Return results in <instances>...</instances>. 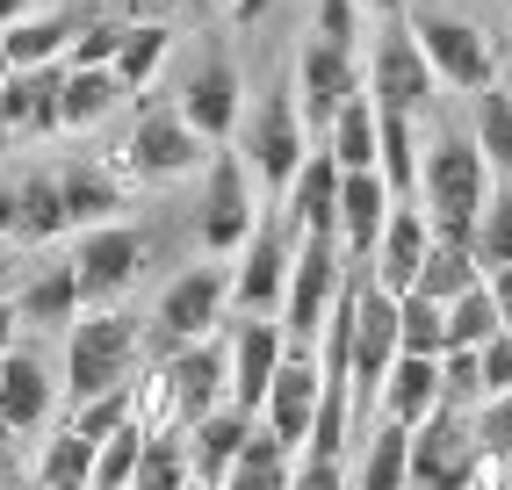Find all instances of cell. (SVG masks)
<instances>
[{
	"instance_id": "obj_56",
	"label": "cell",
	"mask_w": 512,
	"mask_h": 490,
	"mask_svg": "<svg viewBox=\"0 0 512 490\" xmlns=\"http://www.w3.org/2000/svg\"><path fill=\"white\" fill-rule=\"evenodd\" d=\"M15 145V130H8V109H0V152H8Z\"/></svg>"
},
{
	"instance_id": "obj_19",
	"label": "cell",
	"mask_w": 512,
	"mask_h": 490,
	"mask_svg": "<svg viewBox=\"0 0 512 490\" xmlns=\"http://www.w3.org/2000/svg\"><path fill=\"white\" fill-rule=\"evenodd\" d=\"M426 245H433V217H426V202H419V195H397L390 224H383V238H375V253H368V274H375V282H383L390 296L419 289Z\"/></svg>"
},
{
	"instance_id": "obj_53",
	"label": "cell",
	"mask_w": 512,
	"mask_h": 490,
	"mask_svg": "<svg viewBox=\"0 0 512 490\" xmlns=\"http://www.w3.org/2000/svg\"><path fill=\"white\" fill-rule=\"evenodd\" d=\"M0 231H15V181H0Z\"/></svg>"
},
{
	"instance_id": "obj_12",
	"label": "cell",
	"mask_w": 512,
	"mask_h": 490,
	"mask_svg": "<svg viewBox=\"0 0 512 490\" xmlns=\"http://www.w3.org/2000/svg\"><path fill=\"white\" fill-rule=\"evenodd\" d=\"M433 65H426V51H419V29H412V15H390L383 22V37H375V51H368V94L383 101V109H404V116H426L433 109Z\"/></svg>"
},
{
	"instance_id": "obj_39",
	"label": "cell",
	"mask_w": 512,
	"mask_h": 490,
	"mask_svg": "<svg viewBox=\"0 0 512 490\" xmlns=\"http://www.w3.org/2000/svg\"><path fill=\"white\" fill-rule=\"evenodd\" d=\"M397 339L412 354H448V303L426 296V289H404L397 296Z\"/></svg>"
},
{
	"instance_id": "obj_4",
	"label": "cell",
	"mask_w": 512,
	"mask_h": 490,
	"mask_svg": "<svg viewBox=\"0 0 512 490\" xmlns=\"http://www.w3.org/2000/svg\"><path fill=\"white\" fill-rule=\"evenodd\" d=\"M260 209H267V195H260V181H253V166H246V152H210V166H202V202H195V245L210 260H231L238 245H246V231L260 224Z\"/></svg>"
},
{
	"instance_id": "obj_5",
	"label": "cell",
	"mask_w": 512,
	"mask_h": 490,
	"mask_svg": "<svg viewBox=\"0 0 512 490\" xmlns=\"http://www.w3.org/2000/svg\"><path fill=\"white\" fill-rule=\"evenodd\" d=\"M65 260L80 267V296L87 303H123L145 282V267H152V231L130 224V217L87 224V231H73V253Z\"/></svg>"
},
{
	"instance_id": "obj_26",
	"label": "cell",
	"mask_w": 512,
	"mask_h": 490,
	"mask_svg": "<svg viewBox=\"0 0 512 490\" xmlns=\"http://www.w3.org/2000/svg\"><path fill=\"white\" fill-rule=\"evenodd\" d=\"M253 418L260 411H246V404H217V411H202L195 426H188V462H195V483H224L231 476V454L246 447V433H253Z\"/></svg>"
},
{
	"instance_id": "obj_22",
	"label": "cell",
	"mask_w": 512,
	"mask_h": 490,
	"mask_svg": "<svg viewBox=\"0 0 512 490\" xmlns=\"http://www.w3.org/2000/svg\"><path fill=\"white\" fill-rule=\"evenodd\" d=\"M58 87H65V58H51V65H15V73L0 80L8 130H15V137H58V130H65Z\"/></svg>"
},
{
	"instance_id": "obj_59",
	"label": "cell",
	"mask_w": 512,
	"mask_h": 490,
	"mask_svg": "<svg viewBox=\"0 0 512 490\" xmlns=\"http://www.w3.org/2000/svg\"><path fill=\"white\" fill-rule=\"evenodd\" d=\"M217 8H231V0H217Z\"/></svg>"
},
{
	"instance_id": "obj_23",
	"label": "cell",
	"mask_w": 512,
	"mask_h": 490,
	"mask_svg": "<svg viewBox=\"0 0 512 490\" xmlns=\"http://www.w3.org/2000/svg\"><path fill=\"white\" fill-rule=\"evenodd\" d=\"M339 152L332 145H311L303 152V166L289 173V188H282V217L289 231H339Z\"/></svg>"
},
{
	"instance_id": "obj_52",
	"label": "cell",
	"mask_w": 512,
	"mask_h": 490,
	"mask_svg": "<svg viewBox=\"0 0 512 490\" xmlns=\"http://www.w3.org/2000/svg\"><path fill=\"white\" fill-rule=\"evenodd\" d=\"M267 8H275V0H231V29H260Z\"/></svg>"
},
{
	"instance_id": "obj_10",
	"label": "cell",
	"mask_w": 512,
	"mask_h": 490,
	"mask_svg": "<svg viewBox=\"0 0 512 490\" xmlns=\"http://www.w3.org/2000/svg\"><path fill=\"white\" fill-rule=\"evenodd\" d=\"M130 137V159H138V173L152 188H166V181H195L202 166H210V137H202L188 116H181V101H166V109H138V123L123 130Z\"/></svg>"
},
{
	"instance_id": "obj_44",
	"label": "cell",
	"mask_w": 512,
	"mask_h": 490,
	"mask_svg": "<svg viewBox=\"0 0 512 490\" xmlns=\"http://www.w3.org/2000/svg\"><path fill=\"white\" fill-rule=\"evenodd\" d=\"M339 483H354V454L296 447V462H289V490H339Z\"/></svg>"
},
{
	"instance_id": "obj_43",
	"label": "cell",
	"mask_w": 512,
	"mask_h": 490,
	"mask_svg": "<svg viewBox=\"0 0 512 490\" xmlns=\"http://www.w3.org/2000/svg\"><path fill=\"white\" fill-rule=\"evenodd\" d=\"M440 404H462V411L484 404V354L476 346H448L440 354Z\"/></svg>"
},
{
	"instance_id": "obj_50",
	"label": "cell",
	"mask_w": 512,
	"mask_h": 490,
	"mask_svg": "<svg viewBox=\"0 0 512 490\" xmlns=\"http://www.w3.org/2000/svg\"><path fill=\"white\" fill-rule=\"evenodd\" d=\"M22 339V310H15V296L0 289V354H8V346Z\"/></svg>"
},
{
	"instance_id": "obj_55",
	"label": "cell",
	"mask_w": 512,
	"mask_h": 490,
	"mask_svg": "<svg viewBox=\"0 0 512 490\" xmlns=\"http://www.w3.org/2000/svg\"><path fill=\"white\" fill-rule=\"evenodd\" d=\"M29 8H37V0H0V29H8L15 15H29Z\"/></svg>"
},
{
	"instance_id": "obj_37",
	"label": "cell",
	"mask_w": 512,
	"mask_h": 490,
	"mask_svg": "<svg viewBox=\"0 0 512 490\" xmlns=\"http://www.w3.org/2000/svg\"><path fill=\"white\" fill-rule=\"evenodd\" d=\"M419 116H404V109H383V145H375V166H383V181L397 195H419Z\"/></svg>"
},
{
	"instance_id": "obj_45",
	"label": "cell",
	"mask_w": 512,
	"mask_h": 490,
	"mask_svg": "<svg viewBox=\"0 0 512 490\" xmlns=\"http://www.w3.org/2000/svg\"><path fill=\"white\" fill-rule=\"evenodd\" d=\"M65 418H73L80 433H116L123 418H130V382H116V390H101V397H80V404H65Z\"/></svg>"
},
{
	"instance_id": "obj_34",
	"label": "cell",
	"mask_w": 512,
	"mask_h": 490,
	"mask_svg": "<svg viewBox=\"0 0 512 490\" xmlns=\"http://www.w3.org/2000/svg\"><path fill=\"white\" fill-rule=\"evenodd\" d=\"M289 462H296V447L267 426V418H253V433H246V447L231 454V476H224V490H289Z\"/></svg>"
},
{
	"instance_id": "obj_17",
	"label": "cell",
	"mask_w": 512,
	"mask_h": 490,
	"mask_svg": "<svg viewBox=\"0 0 512 490\" xmlns=\"http://www.w3.org/2000/svg\"><path fill=\"white\" fill-rule=\"evenodd\" d=\"M318 397H325V361H318V346H311V339H289L275 382H267L260 418H267L289 447H303V440H311V418H318Z\"/></svg>"
},
{
	"instance_id": "obj_57",
	"label": "cell",
	"mask_w": 512,
	"mask_h": 490,
	"mask_svg": "<svg viewBox=\"0 0 512 490\" xmlns=\"http://www.w3.org/2000/svg\"><path fill=\"white\" fill-rule=\"evenodd\" d=\"M8 73H15V65H8V51H0V80H8Z\"/></svg>"
},
{
	"instance_id": "obj_29",
	"label": "cell",
	"mask_w": 512,
	"mask_h": 490,
	"mask_svg": "<svg viewBox=\"0 0 512 490\" xmlns=\"http://www.w3.org/2000/svg\"><path fill=\"white\" fill-rule=\"evenodd\" d=\"M123 101H130V87L116 80V65H65V87H58L65 130H101Z\"/></svg>"
},
{
	"instance_id": "obj_21",
	"label": "cell",
	"mask_w": 512,
	"mask_h": 490,
	"mask_svg": "<svg viewBox=\"0 0 512 490\" xmlns=\"http://www.w3.org/2000/svg\"><path fill=\"white\" fill-rule=\"evenodd\" d=\"M390 209H397V188L383 181V166H347L339 173V245H347V260L375 253Z\"/></svg>"
},
{
	"instance_id": "obj_25",
	"label": "cell",
	"mask_w": 512,
	"mask_h": 490,
	"mask_svg": "<svg viewBox=\"0 0 512 490\" xmlns=\"http://www.w3.org/2000/svg\"><path fill=\"white\" fill-rule=\"evenodd\" d=\"M15 238L29 253H44V245L73 238V217H65V188H58V166H29L15 181Z\"/></svg>"
},
{
	"instance_id": "obj_47",
	"label": "cell",
	"mask_w": 512,
	"mask_h": 490,
	"mask_svg": "<svg viewBox=\"0 0 512 490\" xmlns=\"http://www.w3.org/2000/svg\"><path fill=\"white\" fill-rule=\"evenodd\" d=\"M476 354H484V397H491V390H512V325L491 332Z\"/></svg>"
},
{
	"instance_id": "obj_2",
	"label": "cell",
	"mask_w": 512,
	"mask_h": 490,
	"mask_svg": "<svg viewBox=\"0 0 512 490\" xmlns=\"http://www.w3.org/2000/svg\"><path fill=\"white\" fill-rule=\"evenodd\" d=\"M491 188H498V173H491L484 145H476L469 130L440 123L419 145V202H426L433 231H462L469 238V224H476V209H484Z\"/></svg>"
},
{
	"instance_id": "obj_3",
	"label": "cell",
	"mask_w": 512,
	"mask_h": 490,
	"mask_svg": "<svg viewBox=\"0 0 512 490\" xmlns=\"http://www.w3.org/2000/svg\"><path fill=\"white\" fill-rule=\"evenodd\" d=\"M238 152H246L260 195H267V202H282L289 173L303 166V152H311V123H303V101H296L289 65L275 73V87L260 94V109H246V123H238Z\"/></svg>"
},
{
	"instance_id": "obj_16",
	"label": "cell",
	"mask_w": 512,
	"mask_h": 490,
	"mask_svg": "<svg viewBox=\"0 0 512 490\" xmlns=\"http://www.w3.org/2000/svg\"><path fill=\"white\" fill-rule=\"evenodd\" d=\"M224 346H231V404L260 411L267 382H275V368L289 354V325L260 318V310H238V318H224Z\"/></svg>"
},
{
	"instance_id": "obj_41",
	"label": "cell",
	"mask_w": 512,
	"mask_h": 490,
	"mask_svg": "<svg viewBox=\"0 0 512 490\" xmlns=\"http://www.w3.org/2000/svg\"><path fill=\"white\" fill-rule=\"evenodd\" d=\"M491 332H505L491 282H469L462 296H448V346H484Z\"/></svg>"
},
{
	"instance_id": "obj_58",
	"label": "cell",
	"mask_w": 512,
	"mask_h": 490,
	"mask_svg": "<svg viewBox=\"0 0 512 490\" xmlns=\"http://www.w3.org/2000/svg\"><path fill=\"white\" fill-rule=\"evenodd\" d=\"M505 87H512V58H505Z\"/></svg>"
},
{
	"instance_id": "obj_31",
	"label": "cell",
	"mask_w": 512,
	"mask_h": 490,
	"mask_svg": "<svg viewBox=\"0 0 512 490\" xmlns=\"http://www.w3.org/2000/svg\"><path fill=\"white\" fill-rule=\"evenodd\" d=\"M94 433H80L73 418H51L44 440H37V462H29V483H58V490H73V483H94Z\"/></svg>"
},
{
	"instance_id": "obj_38",
	"label": "cell",
	"mask_w": 512,
	"mask_h": 490,
	"mask_svg": "<svg viewBox=\"0 0 512 490\" xmlns=\"http://www.w3.org/2000/svg\"><path fill=\"white\" fill-rule=\"evenodd\" d=\"M181 483H195V462H188V426L145 433V454H138V483H130V490H181Z\"/></svg>"
},
{
	"instance_id": "obj_42",
	"label": "cell",
	"mask_w": 512,
	"mask_h": 490,
	"mask_svg": "<svg viewBox=\"0 0 512 490\" xmlns=\"http://www.w3.org/2000/svg\"><path fill=\"white\" fill-rule=\"evenodd\" d=\"M138 454H145V426H138V418H123L116 433H101V447H94V490L138 483Z\"/></svg>"
},
{
	"instance_id": "obj_32",
	"label": "cell",
	"mask_w": 512,
	"mask_h": 490,
	"mask_svg": "<svg viewBox=\"0 0 512 490\" xmlns=\"http://www.w3.org/2000/svg\"><path fill=\"white\" fill-rule=\"evenodd\" d=\"M174 15H130V29H123V51H116V80L130 87V94H145L159 73H166V58H174Z\"/></svg>"
},
{
	"instance_id": "obj_24",
	"label": "cell",
	"mask_w": 512,
	"mask_h": 490,
	"mask_svg": "<svg viewBox=\"0 0 512 490\" xmlns=\"http://www.w3.org/2000/svg\"><path fill=\"white\" fill-rule=\"evenodd\" d=\"M58 188H65V217H73V231L87 224H109V217H130V195L109 166H101L94 152H73V159H58Z\"/></svg>"
},
{
	"instance_id": "obj_14",
	"label": "cell",
	"mask_w": 512,
	"mask_h": 490,
	"mask_svg": "<svg viewBox=\"0 0 512 490\" xmlns=\"http://www.w3.org/2000/svg\"><path fill=\"white\" fill-rule=\"evenodd\" d=\"M469 447H476V418L462 404H433L412 426V469H404V490H462Z\"/></svg>"
},
{
	"instance_id": "obj_20",
	"label": "cell",
	"mask_w": 512,
	"mask_h": 490,
	"mask_svg": "<svg viewBox=\"0 0 512 490\" xmlns=\"http://www.w3.org/2000/svg\"><path fill=\"white\" fill-rule=\"evenodd\" d=\"M8 296H15V310H22V332H65V325L87 310L73 260H37V267H22V282H15Z\"/></svg>"
},
{
	"instance_id": "obj_51",
	"label": "cell",
	"mask_w": 512,
	"mask_h": 490,
	"mask_svg": "<svg viewBox=\"0 0 512 490\" xmlns=\"http://www.w3.org/2000/svg\"><path fill=\"white\" fill-rule=\"evenodd\" d=\"M484 282H491V296H498V318L512 325V260H505V267H491Z\"/></svg>"
},
{
	"instance_id": "obj_27",
	"label": "cell",
	"mask_w": 512,
	"mask_h": 490,
	"mask_svg": "<svg viewBox=\"0 0 512 490\" xmlns=\"http://www.w3.org/2000/svg\"><path fill=\"white\" fill-rule=\"evenodd\" d=\"M433 404H440V354L397 346V361L383 375V397H375V418H404V426H419Z\"/></svg>"
},
{
	"instance_id": "obj_1",
	"label": "cell",
	"mask_w": 512,
	"mask_h": 490,
	"mask_svg": "<svg viewBox=\"0 0 512 490\" xmlns=\"http://www.w3.org/2000/svg\"><path fill=\"white\" fill-rule=\"evenodd\" d=\"M145 354H152V325L138 318V310H130V303H87L80 318L65 325V354H58L65 404L101 397V390H116V382H130Z\"/></svg>"
},
{
	"instance_id": "obj_18",
	"label": "cell",
	"mask_w": 512,
	"mask_h": 490,
	"mask_svg": "<svg viewBox=\"0 0 512 490\" xmlns=\"http://www.w3.org/2000/svg\"><path fill=\"white\" fill-rule=\"evenodd\" d=\"M166 368H174V397H181V426H195L202 411H217L231 397V346L224 332H202V339H181V346H159Z\"/></svg>"
},
{
	"instance_id": "obj_33",
	"label": "cell",
	"mask_w": 512,
	"mask_h": 490,
	"mask_svg": "<svg viewBox=\"0 0 512 490\" xmlns=\"http://www.w3.org/2000/svg\"><path fill=\"white\" fill-rule=\"evenodd\" d=\"M325 145L339 152V166H375V145H383V101L368 94V80H361V87L332 109Z\"/></svg>"
},
{
	"instance_id": "obj_11",
	"label": "cell",
	"mask_w": 512,
	"mask_h": 490,
	"mask_svg": "<svg viewBox=\"0 0 512 490\" xmlns=\"http://www.w3.org/2000/svg\"><path fill=\"white\" fill-rule=\"evenodd\" d=\"M58 411H65V375L51 368L44 346L15 339L8 354H0V426L22 433V440H37Z\"/></svg>"
},
{
	"instance_id": "obj_49",
	"label": "cell",
	"mask_w": 512,
	"mask_h": 490,
	"mask_svg": "<svg viewBox=\"0 0 512 490\" xmlns=\"http://www.w3.org/2000/svg\"><path fill=\"white\" fill-rule=\"evenodd\" d=\"M15 476H29V462H22V433L0 426V483H15Z\"/></svg>"
},
{
	"instance_id": "obj_7",
	"label": "cell",
	"mask_w": 512,
	"mask_h": 490,
	"mask_svg": "<svg viewBox=\"0 0 512 490\" xmlns=\"http://www.w3.org/2000/svg\"><path fill=\"white\" fill-rule=\"evenodd\" d=\"M289 253H296V231L282 217V202L260 209V224L246 231V245L231 253V310H260V318H282V296H289Z\"/></svg>"
},
{
	"instance_id": "obj_46",
	"label": "cell",
	"mask_w": 512,
	"mask_h": 490,
	"mask_svg": "<svg viewBox=\"0 0 512 490\" xmlns=\"http://www.w3.org/2000/svg\"><path fill=\"white\" fill-rule=\"evenodd\" d=\"M318 37H332V44H354L361 51V0H318Z\"/></svg>"
},
{
	"instance_id": "obj_35",
	"label": "cell",
	"mask_w": 512,
	"mask_h": 490,
	"mask_svg": "<svg viewBox=\"0 0 512 490\" xmlns=\"http://www.w3.org/2000/svg\"><path fill=\"white\" fill-rule=\"evenodd\" d=\"M469 282H484V260H476V245H469L462 231H433L426 267H419V289L448 303V296H462Z\"/></svg>"
},
{
	"instance_id": "obj_48",
	"label": "cell",
	"mask_w": 512,
	"mask_h": 490,
	"mask_svg": "<svg viewBox=\"0 0 512 490\" xmlns=\"http://www.w3.org/2000/svg\"><path fill=\"white\" fill-rule=\"evenodd\" d=\"M22 253H29V245H22L15 231H0V289H15V282H22Z\"/></svg>"
},
{
	"instance_id": "obj_40",
	"label": "cell",
	"mask_w": 512,
	"mask_h": 490,
	"mask_svg": "<svg viewBox=\"0 0 512 490\" xmlns=\"http://www.w3.org/2000/svg\"><path fill=\"white\" fill-rule=\"evenodd\" d=\"M469 245H476V260H484V274L512 260V181H498L484 195V209H476V224H469Z\"/></svg>"
},
{
	"instance_id": "obj_13",
	"label": "cell",
	"mask_w": 512,
	"mask_h": 490,
	"mask_svg": "<svg viewBox=\"0 0 512 490\" xmlns=\"http://www.w3.org/2000/svg\"><path fill=\"white\" fill-rule=\"evenodd\" d=\"M181 116L210 137V145H231L238 123H246V73H238V58L224 44H210L195 65H188V80H181Z\"/></svg>"
},
{
	"instance_id": "obj_54",
	"label": "cell",
	"mask_w": 512,
	"mask_h": 490,
	"mask_svg": "<svg viewBox=\"0 0 512 490\" xmlns=\"http://www.w3.org/2000/svg\"><path fill=\"white\" fill-rule=\"evenodd\" d=\"M368 8L383 15V22H390V15H412V0H368Z\"/></svg>"
},
{
	"instance_id": "obj_15",
	"label": "cell",
	"mask_w": 512,
	"mask_h": 490,
	"mask_svg": "<svg viewBox=\"0 0 512 490\" xmlns=\"http://www.w3.org/2000/svg\"><path fill=\"white\" fill-rule=\"evenodd\" d=\"M289 80H296V101H303V123L325 130L332 109L361 87V51H354V44H332V37H318V29H311V37L296 44Z\"/></svg>"
},
{
	"instance_id": "obj_9",
	"label": "cell",
	"mask_w": 512,
	"mask_h": 490,
	"mask_svg": "<svg viewBox=\"0 0 512 490\" xmlns=\"http://www.w3.org/2000/svg\"><path fill=\"white\" fill-rule=\"evenodd\" d=\"M347 245H339V231H296V253H289V296H282V325L289 339H318L325 310L339 296V282H347Z\"/></svg>"
},
{
	"instance_id": "obj_6",
	"label": "cell",
	"mask_w": 512,
	"mask_h": 490,
	"mask_svg": "<svg viewBox=\"0 0 512 490\" xmlns=\"http://www.w3.org/2000/svg\"><path fill=\"white\" fill-rule=\"evenodd\" d=\"M231 318V267L224 260H188L166 274V289L152 303V346H181V339H202V332H224Z\"/></svg>"
},
{
	"instance_id": "obj_30",
	"label": "cell",
	"mask_w": 512,
	"mask_h": 490,
	"mask_svg": "<svg viewBox=\"0 0 512 490\" xmlns=\"http://www.w3.org/2000/svg\"><path fill=\"white\" fill-rule=\"evenodd\" d=\"M80 15L87 8H29V15H15L0 29V51H8V65H51V58H65Z\"/></svg>"
},
{
	"instance_id": "obj_36",
	"label": "cell",
	"mask_w": 512,
	"mask_h": 490,
	"mask_svg": "<svg viewBox=\"0 0 512 490\" xmlns=\"http://www.w3.org/2000/svg\"><path fill=\"white\" fill-rule=\"evenodd\" d=\"M469 137L484 145V159H491V173L498 181H512V87H476L469 94Z\"/></svg>"
},
{
	"instance_id": "obj_28",
	"label": "cell",
	"mask_w": 512,
	"mask_h": 490,
	"mask_svg": "<svg viewBox=\"0 0 512 490\" xmlns=\"http://www.w3.org/2000/svg\"><path fill=\"white\" fill-rule=\"evenodd\" d=\"M404 469H412V426L375 418L354 440V490H404Z\"/></svg>"
},
{
	"instance_id": "obj_8",
	"label": "cell",
	"mask_w": 512,
	"mask_h": 490,
	"mask_svg": "<svg viewBox=\"0 0 512 490\" xmlns=\"http://www.w3.org/2000/svg\"><path fill=\"white\" fill-rule=\"evenodd\" d=\"M412 29H419V51H426V65H433L440 87L476 94V87L498 80V51H491V37H484L469 15H455V8H419V0H412Z\"/></svg>"
}]
</instances>
